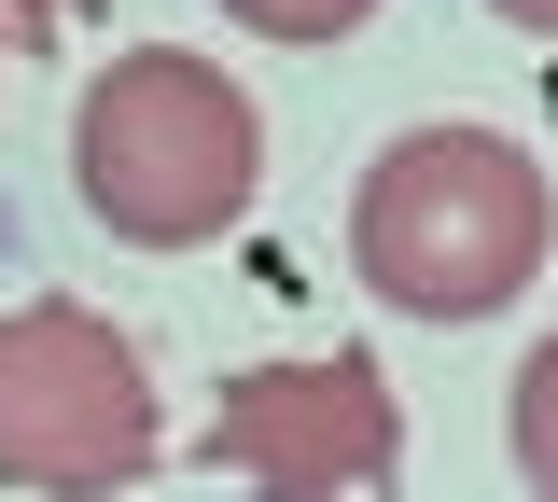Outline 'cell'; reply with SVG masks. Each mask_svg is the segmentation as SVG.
Listing matches in <instances>:
<instances>
[{
  "instance_id": "6da1fadb",
  "label": "cell",
  "mask_w": 558,
  "mask_h": 502,
  "mask_svg": "<svg viewBox=\"0 0 558 502\" xmlns=\"http://www.w3.org/2000/svg\"><path fill=\"white\" fill-rule=\"evenodd\" d=\"M545 252H558V182L502 126H405L349 182V280L433 335L517 307L545 280Z\"/></svg>"
},
{
  "instance_id": "7a4b0ae2",
  "label": "cell",
  "mask_w": 558,
  "mask_h": 502,
  "mask_svg": "<svg viewBox=\"0 0 558 502\" xmlns=\"http://www.w3.org/2000/svg\"><path fill=\"white\" fill-rule=\"evenodd\" d=\"M70 196L126 252H209L266 196V112L196 42H126L70 98Z\"/></svg>"
},
{
  "instance_id": "3957f363",
  "label": "cell",
  "mask_w": 558,
  "mask_h": 502,
  "mask_svg": "<svg viewBox=\"0 0 558 502\" xmlns=\"http://www.w3.org/2000/svg\"><path fill=\"white\" fill-rule=\"evenodd\" d=\"M168 461V419H154V363L112 307H0V489L43 502H112Z\"/></svg>"
},
{
  "instance_id": "277c9868",
  "label": "cell",
  "mask_w": 558,
  "mask_h": 502,
  "mask_svg": "<svg viewBox=\"0 0 558 502\" xmlns=\"http://www.w3.org/2000/svg\"><path fill=\"white\" fill-rule=\"evenodd\" d=\"M196 446H209V475H238L266 502H349L405 461V405H391V377L363 350H279V363H238L209 391Z\"/></svg>"
},
{
  "instance_id": "5b68a950",
  "label": "cell",
  "mask_w": 558,
  "mask_h": 502,
  "mask_svg": "<svg viewBox=\"0 0 558 502\" xmlns=\"http://www.w3.org/2000/svg\"><path fill=\"white\" fill-rule=\"evenodd\" d=\"M517 475H531V502H558V335L517 363Z\"/></svg>"
},
{
  "instance_id": "8992f818",
  "label": "cell",
  "mask_w": 558,
  "mask_h": 502,
  "mask_svg": "<svg viewBox=\"0 0 558 502\" xmlns=\"http://www.w3.org/2000/svg\"><path fill=\"white\" fill-rule=\"evenodd\" d=\"M223 14H238V28H266V42H349L377 0H223Z\"/></svg>"
},
{
  "instance_id": "52a82bcc",
  "label": "cell",
  "mask_w": 558,
  "mask_h": 502,
  "mask_svg": "<svg viewBox=\"0 0 558 502\" xmlns=\"http://www.w3.org/2000/svg\"><path fill=\"white\" fill-rule=\"evenodd\" d=\"M57 14H70V0H0V28H14V42H43Z\"/></svg>"
},
{
  "instance_id": "ba28073f",
  "label": "cell",
  "mask_w": 558,
  "mask_h": 502,
  "mask_svg": "<svg viewBox=\"0 0 558 502\" xmlns=\"http://www.w3.org/2000/svg\"><path fill=\"white\" fill-rule=\"evenodd\" d=\"M488 14H502V28H545V42H558V0H488Z\"/></svg>"
},
{
  "instance_id": "9c48e42d",
  "label": "cell",
  "mask_w": 558,
  "mask_h": 502,
  "mask_svg": "<svg viewBox=\"0 0 558 502\" xmlns=\"http://www.w3.org/2000/svg\"><path fill=\"white\" fill-rule=\"evenodd\" d=\"M0 42H14V28H0Z\"/></svg>"
}]
</instances>
